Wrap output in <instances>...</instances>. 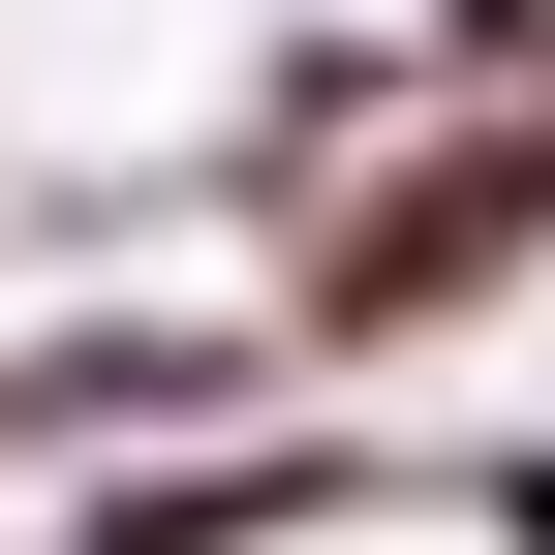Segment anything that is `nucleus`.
Masks as SVG:
<instances>
[{"mask_svg":"<svg viewBox=\"0 0 555 555\" xmlns=\"http://www.w3.org/2000/svg\"><path fill=\"white\" fill-rule=\"evenodd\" d=\"M463 555H555V433H494V463H463Z\"/></svg>","mask_w":555,"mask_h":555,"instance_id":"2","label":"nucleus"},{"mask_svg":"<svg viewBox=\"0 0 555 555\" xmlns=\"http://www.w3.org/2000/svg\"><path fill=\"white\" fill-rule=\"evenodd\" d=\"M278 401V309H93V339H0V463H155V433H247Z\"/></svg>","mask_w":555,"mask_h":555,"instance_id":"1","label":"nucleus"}]
</instances>
